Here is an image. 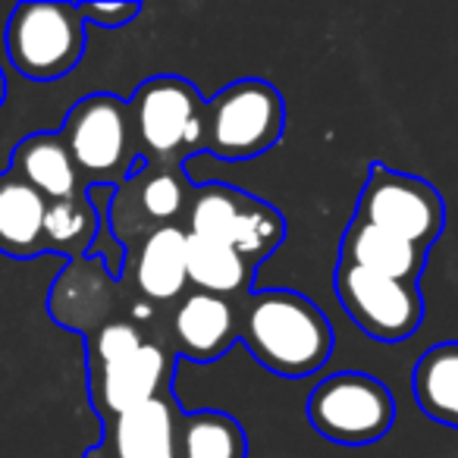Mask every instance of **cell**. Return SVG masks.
<instances>
[{
	"label": "cell",
	"mask_w": 458,
	"mask_h": 458,
	"mask_svg": "<svg viewBox=\"0 0 458 458\" xmlns=\"http://www.w3.org/2000/svg\"><path fill=\"white\" fill-rule=\"evenodd\" d=\"M135 151L148 166H185L204 151V98L182 76H154L129 98Z\"/></svg>",
	"instance_id": "7a4b0ae2"
},
{
	"label": "cell",
	"mask_w": 458,
	"mask_h": 458,
	"mask_svg": "<svg viewBox=\"0 0 458 458\" xmlns=\"http://www.w3.org/2000/svg\"><path fill=\"white\" fill-rule=\"evenodd\" d=\"M305 411L314 430L330 443L368 445L393 430L395 399L377 377L343 370L318 383Z\"/></svg>",
	"instance_id": "9c48e42d"
},
{
	"label": "cell",
	"mask_w": 458,
	"mask_h": 458,
	"mask_svg": "<svg viewBox=\"0 0 458 458\" xmlns=\"http://www.w3.org/2000/svg\"><path fill=\"white\" fill-rule=\"evenodd\" d=\"M101 233V216L95 201L85 195L51 201L45 214V255H64L66 261L89 258Z\"/></svg>",
	"instance_id": "44dd1931"
},
{
	"label": "cell",
	"mask_w": 458,
	"mask_h": 458,
	"mask_svg": "<svg viewBox=\"0 0 458 458\" xmlns=\"http://www.w3.org/2000/svg\"><path fill=\"white\" fill-rule=\"evenodd\" d=\"M7 101V76H4V66H0V107Z\"/></svg>",
	"instance_id": "d4e9b609"
},
{
	"label": "cell",
	"mask_w": 458,
	"mask_h": 458,
	"mask_svg": "<svg viewBox=\"0 0 458 458\" xmlns=\"http://www.w3.org/2000/svg\"><path fill=\"white\" fill-rule=\"evenodd\" d=\"M333 289L355 327L377 343H402L414 336L424 320V295L418 283L393 280L339 261Z\"/></svg>",
	"instance_id": "30bf717a"
},
{
	"label": "cell",
	"mask_w": 458,
	"mask_h": 458,
	"mask_svg": "<svg viewBox=\"0 0 458 458\" xmlns=\"http://www.w3.org/2000/svg\"><path fill=\"white\" fill-rule=\"evenodd\" d=\"M352 220L380 226L430 251L445 229V201L427 179L408 176L386 164H370Z\"/></svg>",
	"instance_id": "ba28073f"
},
{
	"label": "cell",
	"mask_w": 458,
	"mask_h": 458,
	"mask_svg": "<svg viewBox=\"0 0 458 458\" xmlns=\"http://www.w3.org/2000/svg\"><path fill=\"white\" fill-rule=\"evenodd\" d=\"M182 229L189 236L220 242L242 255L251 267L264 264L286 239V216L274 204L233 185H195Z\"/></svg>",
	"instance_id": "5b68a950"
},
{
	"label": "cell",
	"mask_w": 458,
	"mask_h": 458,
	"mask_svg": "<svg viewBox=\"0 0 458 458\" xmlns=\"http://www.w3.org/2000/svg\"><path fill=\"white\" fill-rule=\"evenodd\" d=\"M179 420L176 395L164 393L104 420L101 443L82 458H179Z\"/></svg>",
	"instance_id": "5bb4252c"
},
{
	"label": "cell",
	"mask_w": 458,
	"mask_h": 458,
	"mask_svg": "<svg viewBox=\"0 0 458 458\" xmlns=\"http://www.w3.org/2000/svg\"><path fill=\"white\" fill-rule=\"evenodd\" d=\"M170 339L179 358L210 364L239 339V301L208 293H185L170 314Z\"/></svg>",
	"instance_id": "9a60e30c"
},
{
	"label": "cell",
	"mask_w": 458,
	"mask_h": 458,
	"mask_svg": "<svg viewBox=\"0 0 458 458\" xmlns=\"http://www.w3.org/2000/svg\"><path fill=\"white\" fill-rule=\"evenodd\" d=\"M10 173L32 185L47 204L66 201V198L85 195V185L79 179V170L66 151L60 132H32L13 148L10 154Z\"/></svg>",
	"instance_id": "2e32d148"
},
{
	"label": "cell",
	"mask_w": 458,
	"mask_h": 458,
	"mask_svg": "<svg viewBox=\"0 0 458 458\" xmlns=\"http://www.w3.org/2000/svg\"><path fill=\"white\" fill-rule=\"evenodd\" d=\"M85 22L101 29H123L141 13V4H79Z\"/></svg>",
	"instance_id": "cb8c5ba5"
},
{
	"label": "cell",
	"mask_w": 458,
	"mask_h": 458,
	"mask_svg": "<svg viewBox=\"0 0 458 458\" xmlns=\"http://www.w3.org/2000/svg\"><path fill=\"white\" fill-rule=\"evenodd\" d=\"M173 339H148L132 355L116 358L104 368L89 370V395L98 418L110 420L129 408L151 402L164 393H173V370H176Z\"/></svg>",
	"instance_id": "8fae6325"
},
{
	"label": "cell",
	"mask_w": 458,
	"mask_h": 458,
	"mask_svg": "<svg viewBox=\"0 0 458 458\" xmlns=\"http://www.w3.org/2000/svg\"><path fill=\"white\" fill-rule=\"evenodd\" d=\"M148 339H154V336H148L129 314L126 318L110 320V324L98 327L91 336H85V368L89 370L104 368V364L116 361V358L132 355V352L141 349Z\"/></svg>",
	"instance_id": "603a6c76"
},
{
	"label": "cell",
	"mask_w": 458,
	"mask_h": 458,
	"mask_svg": "<svg viewBox=\"0 0 458 458\" xmlns=\"http://www.w3.org/2000/svg\"><path fill=\"white\" fill-rule=\"evenodd\" d=\"M339 261L355 264V267H364L370 274L393 276V280L418 283L420 270L427 264V251L405 242V239L393 236V233H386L380 226L352 220L345 226Z\"/></svg>",
	"instance_id": "ac0fdd59"
},
{
	"label": "cell",
	"mask_w": 458,
	"mask_h": 458,
	"mask_svg": "<svg viewBox=\"0 0 458 458\" xmlns=\"http://www.w3.org/2000/svg\"><path fill=\"white\" fill-rule=\"evenodd\" d=\"M120 286L129 299L173 314V308L185 299V289H189V276H185V229H157L148 239H141L135 249H129L123 255Z\"/></svg>",
	"instance_id": "4fadbf2b"
},
{
	"label": "cell",
	"mask_w": 458,
	"mask_h": 458,
	"mask_svg": "<svg viewBox=\"0 0 458 458\" xmlns=\"http://www.w3.org/2000/svg\"><path fill=\"white\" fill-rule=\"evenodd\" d=\"M286 129V101L264 79H239L204 104V151L220 160L267 154Z\"/></svg>",
	"instance_id": "52a82bcc"
},
{
	"label": "cell",
	"mask_w": 458,
	"mask_h": 458,
	"mask_svg": "<svg viewBox=\"0 0 458 458\" xmlns=\"http://www.w3.org/2000/svg\"><path fill=\"white\" fill-rule=\"evenodd\" d=\"M414 399L427 418L458 427V343H439L414 368Z\"/></svg>",
	"instance_id": "ffe728a7"
},
{
	"label": "cell",
	"mask_w": 458,
	"mask_h": 458,
	"mask_svg": "<svg viewBox=\"0 0 458 458\" xmlns=\"http://www.w3.org/2000/svg\"><path fill=\"white\" fill-rule=\"evenodd\" d=\"M47 201L16 173H0V255L32 261L45 255Z\"/></svg>",
	"instance_id": "e0dca14e"
},
{
	"label": "cell",
	"mask_w": 458,
	"mask_h": 458,
	"mask_svg": "<svg viewBox=\"0 0 458 458\" xmlns=\"http://www.w3.org/2000/svg\"><path fill=\"white\" fill-rule=\"evenodd\" d=\"M255 270L242 255L220 242L185 233V276L195 293L220 295V299L239 301L251 293Z\"/></svg>",
	"instance_id": "d6986e66"
},
{
	"label": "cell",
	"mask_w": 458,
	"mask_h": 458,
	"mask_svg": "<svg viewBox=\"0 0 458 458\" xmlns=\"http://www.w3.org/2000/svg\"><path fill=\"white\" fill-rule=\"evenodd\" d=\"M179 458H249L245 427L226 411H182Z\"/></svg>",
	"instance_id": "7402d4cb"
},
{
	"label": "cell",
	"mask_w": 458,
	"mask_h": 458,
	"mask_svg": "<svg viewBox=\"0 0 458 458\" xmlns=\"http://www.w3.org/2000/svg\"><path fill=\"white\" fill-rule=\"evenodd\" d=\"M191 191L185 166H148L141 164L120 185H91L89 198L114 242L126 255L129 249L166 226H182Z\"/></svg>",
	"instance_id": "3957f363"
},
{
	"label": "cell",
	"mask_w": 458,
	"mask_h": 458,
	"mask_svg": "<svg viewBox=\"0 0 458 458\" xmlns=\"http://www.w3.org/2000/svg\"><path fill=\"white\" fill-rule=\"evenodd\" d=\"M66 151L79 170L85 189L91 185H120L141 166L135 151L129 104L110 91L85 95L70 107L60 126Z\"/></svg>",
	"instance_id": "277c9868"
},
{
	"label": "cell",
	"mask_w": 458,
	"mask_h": 458,
	"mask_svg": "<svg viewBox=\"0 0 458 458\" xmlns=\"http://www.w3.org/2000/svg\"><path fill=\"white\" fill-rule=\"evenodd\" d=\"M47 314L64 330L91 336L98 327L110 324L116 318H126L129 301L120 280L104 267L101 258H79L64 267V274L54 280L47 295Z\"/></svg>",
	"instance_id": "7c38bea8"
},
{
	"label": "cell",
	"mask_w": 458,
	"mask_h": 458,
	"mask_svg": "<svg viewBox=\"0 0 458 458\" xmlns=\"http://www.w3.org/2000/svg\"><path fill=\"white\" fill-rule=\"evenodd\" d=\"M239 339L276 377L305 380L333 352V327L311 299L293 289H261L239 299Z\"/></svg>",
	"instance_id": "6da1fadb"
},
{
	"label": "cell",
	"mask_w": 458,
	"mask_h": 458,
	"mask_svg": "<svg viewBox=\"0 0 458 458\" xmlns=\"http://www.w3.org/2000/svg\"><path fill=\"white\" fill-rule=\"evenodd\" d=\"M89 22L79 13V4L32 0L13 7L7 20V57L29 82H57L70 76L85 57Z\"/></svg>",
	"instance_id": "8992f818"
}]
</instances>
